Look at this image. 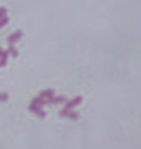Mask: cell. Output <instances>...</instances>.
<instances>
[{
	"label": "cell",
	"mask_w": 141,
	"mask_h": 149,
	"mask_svg": "<svg viewBox=\"0 0 141 149\" xmlns=\"http://www.w3.org/2000/svg\"><path fill=\"white\" fill-rule=\"evenodd\" d=\"M9 23V17L7 16H3V17H0V28H3L4 25H7Z\"/></svg>",
	"instance_id": "cell-10"
},
{
	"label": "cell",
	"mask_w": 141,
	"mask_h": 149,
	"mask_svg": "<svg viewBox=\"0 0 141 149\" xmlns=\"http://www.w3.org/2000/svg\"><path fill=\"white\" fill-rule=\"evenodd\" d=\"M1 52H3V49H1V48H0V54H1Z\"/></svg>",
	"instance_id": "cell-13"
},
{
	"label": "cell",
	"mask_w": 141,
	"mask_h": 149,
	"mask_svg": "<svg viewBox=\"0 0 141 149\" xmlns=\"http://www.w3.org/2000/svg\"><path fill=\"white\" fill-rule=\"evenodd\" d=\"M7 54H9V55H12L13 58H16V56L19 55V52H17V49L13 47V44H10V47L7 48Z\"/></svg>",
	"instance_id": "cell-8"
},
{
	"label": "cell",
	"mask_w": 141,
	"mask_h": 149,
	"mask_svg": "<svg viewBox=\"0 0 141 149\" xmlns=\"http://www.w3.org/2000/svg\"><path fill=\"white\" fill-rule=\"evenodd\" d=\"M7 100H9V94L7 93H0V103L7 101Z\"/></svg>",
	"instance_id": "cell-11"
},
{
	"label": "cell",
	"mask_w": 141,
	"mask_h": 149,
	"mask_svg": "<svg viewBox=\"0 0 141 149\" xmlns=\"http://www.w3.org/2000/svg\"><path fill=\"white\" fill-rule=\"evenodd\" d=\"M6 15H7V9L6 7H0V17H3Z\"/></svg>",
	"instance_id": "cell-12"
},
{
	"label": "cell",
	"mask_w": 141,
	"mask_h": 149,
	"mask_svg": "<svg viewBox=\"0 0 141 149\" xmlns=\"http://www.w3.org/2000/svg\"><path fill=\"white\" fill-rule=\"evenodd\" d=\"M59 116L61 117H68V119H72V120H76L79 117V114L76 111H74L72 109H62L59 111Z\"/></svg>",
	"instance_id": "cell-1"
},
{
	"label": "cell",
	"mask_w": 141,
	"mask_h": 149,
	"mask_svg": "<svg viewBox=\"0 0 141 149\" xmlns=\"http://www.w3.org/2000/svg\"><path fill=\"white\" fill-rule=\"evenodd\" d=\"M66 104H65V109H74V107H76V106H79L81 103H82V97L81 96H76L75 99L72 100H68V101H65Z\"/></svg>",
	"instance_id": "cell-2"
},
{
	"label": "cell",
	"mask_w": 141,
	"mask_h": 149,
	"mask_svg": "<svg viewBox=\"0 0 141 149\" xmlns=\"http://www.w3.org/2000/svg\"><path fill=\"white\" fill-rule=\"evenodd\" d=\"M32 104H36V106H41V107H43V106H46V104H49V101H47L46 99H43V97H36V99L32 100Z\"/></svg>",
	"instance_id": "cell-5"
},
{
	"label": "cell",
	"mask_w": 141,
	"mask_h": 149,
	"mask_svg": "<svg viewBox=\"0 0 141 149\" xmlns=\"http://www.w3.org/2000/svg\"><path fill=\"white\" fill-rule=\"evenodd\" d=\"M35 114H38V116H39L41 119H45V117H46V113H45V111L42 110V107H41V109H38V110L35 111Z\"/></svg>",
	"instance_id": "cell-9"
},
{
	"label": "cell",
	"mask_w": 141,
	"mask_h": 149,
	"mask_svg": "<svg viewBox=\"0 0 141 149\" xmlns=\"http://www.w3.org/2000/svg\"><path fill=\"white\" fill-rule=\"evenodd\" d=\"M7 58H9L7 51H3V52L0 54V67H4V65L7 64Z\"/></svg>",
	"instance_id": "cell-7"
},
{
	"label": "cell",
	"mask_w": 141,
	"mask_h": 149,
	"mask_svg": "<svg viewBox=\"0 0 141 149\" xmlns=\"http://www.w3.org/2000/svg\"><path fill=\"white\" fill-rule=\"evenodd\" d=\"M66 101V97L65 96H58V97H52L49 99V104H58V103H65Z\"/></svg>",
	"instance_id": "cell-6"
},
{
	"label": "cell",
	"mask_w": 141,
	"mask_h": 149,
	"mask_svg": "<svg viewBox=\"0 0 141 149\" xmlns=\"http://www.w3.org/2000/svg\"><path fill=\"white\" fill-rule=\"evenodd\" d=\"M22 36H23V32H22V31H16V32H13L12 35L7 36V42H9V44H14V42L20 41Z\"/></svg>",
	"instance_id": "cell-3"
},
{
	"label": "cell",
	"mask_w": 141,
	"mask_h": 149,
	"mask_svg": "<svg viewBox=\"0 0 141 149\" xmlns=\"http://www.w3.org/2000/svg\"><path fill=\"white\" fill-rule=\"evenodd\" d=\"M39 96H41V97H43V99H46L47 101H49V99H52V97L55 96V90H53V88H46V90H42Z\"/></svg>",
	"instance_id": "cell-4"
}]
</instances>
